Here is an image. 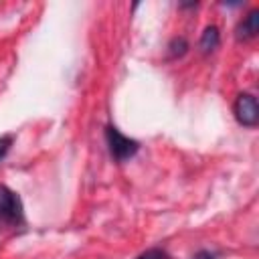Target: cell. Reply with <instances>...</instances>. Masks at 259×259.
Wrapping results in <instances>:
<instances>
[{
  "mask_svg": "<svg viewBox=\"0 0 259 259\" xmlns=\"http://www.w3.org/2000/svg\"><path fill=\"white\" fill-rule=\"evenodd\" d=\"M186 51H188V42H186V38H182V36L172 38L170 45H168V57H170V59H178V57H182Z\"/></svg>",
  "mask_w": 259,
  "mask_h": 259,
  "instance_id": "cell-6",
  "label": "cell"
},
{
  "mask_svg": "<svg viewBox=\"0 0 259 259\" xmlns=\"http://www.w3.org/2000/svg\"><path fill=\"white\" fill-rule=\"evenodd\" d=\"M259 30V10H251L247 16H243L235 28V36L237 40H249L253 36H257Z\"/></svg>",
  "mask_w": 259,
  "mask_h": 259,
  "instance_id": "cell-4",
  "label": "cell"
},
{
  "mask_svg": "<svg viewBox=\"0 0 259 259\" xmlns=\"http://www.w3.org/2000/svg\"><path fill=\"white\" fill-rule=\"evenodd\" d=\"M105 142L109 148V154L115 162H125L130 158H134L140 150V142L123 136L115 125H107L105 127Z\"/></svg>",
  "mask_w": 259,
  "mask_h": 259,
  "instance_id": "cell-1",
  "label": "cell"
},
{
  "mask_svg": "<svg viewBox=\"0 0 259 259\" xmlns=\"http://www.w3.org/2000/svg\"><path fill=\"white\" fill-rule=\"evenodd\" d=\"M219 42H221V32H219V28H217V26H206L204 32H202V36H200L198 47H200V51H202L204 55H208V53H212V51L219 47Z\"/></svg>",
  "mask_w": 259,
  "mask_h": 259,
  "instance_id": "cell-5",
  "label": "cell"
},
{
  "mask_svg": "<svg viewBox=\"0 0 259 259\" xmlns=\"http://www.w3.org/2000/svg\"><path fill=\"white\" fill-rule=\"evenodd\" d=\"M0 223L8 227H18L24 223V208L22 200L14 190L0 184Z\"/></svg>",
  "mask_w": 259,
  "mask_h": 259,
  "instance_id": "cell-2",
  "label": "cell"
},
{
  "mask_svg": "<svg viewBox=\"0 0 259 259\" xmlns=\"http://www.w3.org/2000/svg\"><path fill=\"white\" fill-rule=\"evenodd\" d=\"M233 113H235L237 121H239L243 127H255V125L259 123V105H257L255 95H251V93H241V95L235 99Z\"/></svg>",
  "mask_w": 259,
  "mask_h": 259,
  "instance_id": "cell-3",
  "label": "cell"
},
{
  "mask_svg": "<svg viewBox=\"0 0 259 259\" xmlns=\"http://www.w3.org/2000/svg\"><path fill=\"white\" fill-rule=\"evenodd\" d=\"M12 142H14V136H12V134H8V136H2V138H0V160H4V158H6V154H8L10 146H12Z\"/></svg>",
  "mask_w": 259,
  "mask_h": 259,
  "instance_id": "cell-8",
  "label": "cell"
},
{
  "mask_svg": "<svg viewBox=\"0 0 259 259\" xmlns=\"http://www.w3.org/2000/svg\"><path fill=\"white\" fill-rule=\"evenodd\" d=\"M136 259H170V255L162 247H152V249H146L144 253H140Z\"/></svg>",
  "mask_w": 259,
  "mask_h": 259,
  "instance_id": "cell-7",
  "label": "cell"
},
{
  "mask_svg": "<svg viewBox=\"0 0 259 259\" xmlns=\"http://www.w3.org/2000/svg\"><path fill=\"white\" fill-rule=\"evenodd\" d=\"M192 259H217V255H214V253H210V251H206V249H202V251L194 253V257H192Z\"/></svg>",
  "mask_w": 259,
  "mask_h": 259,
  "instance_id": "cell-9",
  "label": "cell"
}]
</instances>
